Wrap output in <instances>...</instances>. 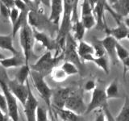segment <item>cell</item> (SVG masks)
Returning <instances> with one entry per match:
<instances>
[{"mask_svg":"<svg viewBox=\"0 0 129 121\" xmlns=\"http://www.w3.org/2000/svg\"><path fill=\"white\" fill-rule=\"evenodd\" d=\"M117 23L116 27L113 28H106L105 32H107V35H109L112 36L113 38H115L117 41H120V40H124L127 38L128 35L129 29L125 25L123 21L122 20V18H116L115 19Z\"/></svg>","mask_w":129,"mask_h":121,"instance_id":"8fae6325","label":"cell"},{"mask_svg":"<svg viewBox=\"0 0 129 121\" xmlns=\"http://www.w3.org/2000/svg\"><path fill=\"white\" fill-rule=\"evenodd\" d=\"M98 41L102 44V46L105 49L107 55L110 57V60L112 62V63L114 65H116L118 63V59H117L116 56V44L119 41L113 38L112 36L107 35L102 40H99Z\"/></svg>","mask_w":129,"mask_h":121,"instance_id":"7c38bea8","label":"cell"},{"mask_svg":"<svg viewBox=\"0 0 129 121\" xmlns=\"http://www.w3.org/2000/svg\"><path fill=\"white\" fill-rule=\"evenodd\" d=\"M94 121H106V116H105L104 111L103 109L98 110V112L96 113Z\"/></svg>","mask_w":129,"mask_h":121,"instance_id":"ab89813d","label":"cell"},{"mask_svg":"<svg viewBox=\"0 0 129 121\" xmlns=\"http://www.w3.org/2000/svg\"><path fill=\"white\" fill-rule=\"evenodd\" d=\"M23 65H25V59L23 52H19L18 54H15L11 57H5L0 60V66L4 69L21 67Z\"/></svg>","mask_w":129,"mask_h":121,"instance_id":"e0dca14e","label":"cell"},{"mask_svg":"<svg viewBox=\"0 0 129 121\" xmlns=\"http://www.w3.org/2000/svg\"><path fill=\"white\" fill-rule=\"evenodd\" d=\"M97 87L94 80H89L84 85V90L86 91H93Z\"/></svg>","mask_w":129,"mask_h":121,"instance_id":"74e56055","label":"cell"},{"mask_svg":"<svg viewBox=\"0 0 129 121\" xmlns=\"http://www.w3.org/2000/svg\"><path fill=\"white\" fill-rule=\"evenodd\" d=\"M94 47V57H102V56H107V53L106 52H105V49L103 48V47L102 46V44H101L99 41H97V43L93 45Z\"/></svg>","mask_w":129,"mask_h":121,"instance_id":"d6a6232c","label":"cell"},{"mask_svg":"<svg viewBox=\"0 0 129 121\" xmlns=\"http://www.w3.org/2000/svg\"><path fill=\"white\" fill-rule=\"evenodd\" d=\"M93 14V7L90 1L85 0L82 3V11H81V17L82 16L90 15Z\"/></svg>","mask_w":129,"mask_h":121,"instance_id":"1f68e13d","label":"cell"},{"mask_svg":"<svg viewBox=\"0 0 129 121\" xmlns=\"http://www.w3.org/2000/svg\"><path fill=\"white\" fill-rule=\"evenodd\" d=\"M71 92V90L69 87H58L52 90L51 97L52 108H64L66 100L70 95Z\"/></svg>","mask_w":129,"mask_h":121,"instance_id":"30bf717a","label":"cell"},{"mask_svg":"<svg viewBox=\"0 0 129 121\" xmlns=\"http://www.w3.org/2000/svg\"><path fill=\"white\" fill-rule=\"evenodd\" d=\"M7 77L8 76L5 71V69L1 66L0 67V87L2 88L3 95L7 100L8 117L12 121H19V109L17 103L18 100L12 95V93L10 91L7 86L5 80Z\"/></svg>","mask_w":129,"mask_h":121,"instance_id":"7a4b0ae2","label":"cell"},{"mask_svg":"<svg viewBox=\"0 0 129 121\" xmlns=\"http://www.w3.org/2000/svg\"><path fill=\"white\" fill-rule=\"evenodd\" d=\"M78 43L74 39L71 33H69L66 38V44H64V62H70L79 68L82 66L80 57L78 56V51H77Z\"/></svg>","mask_w":129,"mask_h":121,"instance_id":"5b68a950","label":"cell"},{"mask_svg":"<svg viewBox=\"0 0 129 121\" xmlns=\"http://www.w3.org/2000/svg\"><path fill=\"white\" fill-rule=\"evenodd\" d=\"M108 106V100L107 99L105 90L102 88L96 87L92 92L90 102L86 106V111L85 114H89L95 110L103 109Z\"/></svg>","mask_w":129,"mask_h":121,"instance_id":"8992f818","label":"cell"},{"mask_svg":"<svg viewBox=\"0 0 129 121\" xmlns=\"http://www.w3.org/2000/svg\"><path fill=\"white\" fill-rule=\"evenodd\" d=\"M8 115L4 114V113L0 110V121H8Z\"/></svg>","mask_w":129,"mask_h":121,"instance_id":"7bdbcfd3","label":"cell"},{"mask_svg":"<svg viewBox=\"0 0 129 121\" xmlns=\"http://www.w3.org/2000/svg\"><path fill=\"white\" fill-rule=\"evenodd\" d=\"M104 90H105V94H106L107 100L120 98L118 78H115L113 80Z\"/></svg>","mask_w":129,"mask_h":121,"instance_id":"7402d4cb","label":"cell"},{"mask_svg":"<svg viewBox=\"0 0 129 121\" xmlns=\"http://www.w3.org/2000/svg\"><path fill=\"white\" fill-rule=\"evenodd\" d=\"M64 59V54L61 56H53L52 52L47 51L36 60V62L30 66L31 70L38 72L44 78L48 74H51L52 71L57 66L60 60Z\"/></svg>","mask_w":129,"mask_h":121,"instance_id":"6da1fadb","label":"cell"},{"mask_svg":"<svg viewBox=\"0 0 129 121\" xmlns=\"http://www.w3.org/2000/svg\"><path fill=\"white\" fill-rule=\"evenodd\" d=\"M116 56L118 60H120L121 62L124 60L129 56V51L125 48L119 42L116 44Z\"/></svg>","mask_w":129,"mask_h":121,"instance_id":"f1b7e54d","label":"cell"},{"mask_svg":"<svg viewBox=\"0 0 129 121\" xmlns=\"http://www.w3.org/2000/svg\"><path fill=\"white\" fill-rule=\"evenodd\" d=\"M4 58H5V56H4L3 53H1V52H0V60H3V59H4Z\"/></svg>","mask_w":129,"mask_h":121,"instance_id":"f6af8a7d","label":"cell"},{"mask_svg":"<svg viewBox=\"0 0 129 121\" xmlns=\"http://www.w3.org/2000/svg\"><path fill=\"white\" fill-rule=\"evenodd\" d=\"M77 51H78V56L80 57V60L82 62L88 56H94V47H93V45H91V44L84 41V40H81V41L78 43Z\"/></svg>","mask_w":129,"mask_h":121,"instance_id":"ac0fdd59","label":"cell"},{"mask_svg":"<svg viewBox=\"0 0 129 121\" xmlns=\"http://www.w3.org/2000/svg\"><path fill=\"white\" fill-rule=\"evenodd\" d=\"M19 32V43L23 50L24 59H25V65L29 66L30 56L35 41L33 37L32 27L27 23V25L23 27Z\"/></svg>","mask_w":129,"mask_h":121,"instance_id":"277c9868","label":"cell"},{"mask_svg":"<svg viewBox=\"0 0 129 121\" xmlns=\"http://www.w3.org/2000/svg\"><path fill=\"white\" fill-rule=\"evenodd\" d=\"M123 63V76L125 78V76H126L127 73L129 72V56L127 58H126L122 62Z\"/></svg>","mask_w":129,"mask_h":121,"instance_id":"60d3db41","label":"cell"},{"mask_svg":"<svg viewBox=\"0 0 129 121\" xmlns=\"http://www.w3.org/2000/svg\"><path fill=\"white\" fill-rule=\"evenodd\" d=\"M13 37L12 35H6V36H2L0 35V48L4 50L10 51L13 55L18 54L19 51H17L16 48H15L13 45Z\"/></svg>","mask_w":129,"mask_h":121,"instance_id":"44dd1931","label":"cell"},{"mask_svg":"<svg viewBox=\"0 0 129 121\" xmlns=\"http://www.w3.org/2000/svg\"><path fill=\"white\" fill-rule=\"evenodd\" d=\"M60 68L64 71V73L66 74L67 77L77 74L79 72L78 68L74 64H73L70 62H64V63L61 65V66Z\"/></svg>","mask_w":129,"mask_h":121,"instance_id":"83f0119b","label":"cell"},{"mask_svg":"<svg viewBox=\"0 0 129 121\" xmlns=\"http://www.w3.org/2000/svg\"><path fill=\"white\" fill-rule=\"evenodd\" d=\"M51 12L48 17V21L59 28L60 19L63 14V1L62 0H52L50 3Z\"/></svg>","mask_w":129,"mask_h":121,"instance_id":"4fadbf2b","label":"cell"},{"mask_svg":"<svg viewBox=\"0 0 129 121\" xmlns=\"http://www.w3.org/2000/svg\"><path fill=\"white\" fill-rule=\"evenodd\" d=\"M30 72H31L30 66L23 65V66L19 67L18 71L16 72L14 79L16 81V82H18L19 84L25 85L26 82L29 79L28 77L30 76Z\"/></svg>","mask_w":129,"mask_h":121,"instance_id":"603a6c76","label":"cell"},{"mask_svg":"<svg viewBox=\"0 0 129 121\" xmlns=\"http://www.w3.org/2000/svg\"><path fill=\"white\" fill-rule=\"evenodd\" d=\"M51 75H52V79H53L55 82H63V81L66 80L67 78L66 74H64V71L60 67H56L54 70L52 71Z\"/></svg>","mask_w":129,"mask_h":121,"instance_id":"f546056e","label":"cell"},{"mask_svg":"<svg viewBox=\"0 0 129 121\" xmlns=\"http://www.w3.org/2000/svg\"><path fill=\"white\" fill-rule=\"evenodd\" d=\"M33 31V37L36 41H37L44 47L46 48L47 51H52L56 47V40H52L49 36H48L45 32H41L40 30L32 28Z\"/></svg>","mask_w":129,"mask_h":121,"instance_id":"9a60e30c","label":"cell"},{"mask_svg":"<svg viewBox=\"0 0 129 121\" xmlns=\"http://www.w3.org/2000/svg\"><path fill=\"white\" fill-rule=\"evenodd\" d=\"M30 76L36 90H37L38 94L41 97V99L44 101L47 107L49 108L50 112H52L51 97H52V90L48 86L45 80H44V77L39 74L38 72L31 70Z\"/></svg>","mask_w":129,"mask_h":121,"instance_id":"3957f363","label":"cell"},{"mask_svg":"<svg viewBox=\"0 0 129 121\" xmlns=\"http://www.w3.org/2000/svg\"><path fill=\"white\" fill-rule=\"evenodd\" d=\"M0 110H1L4 114H7V100L5 96L3 94L0 92Z\"/></svg>","mask_w":129,"mask_h":121,"instance_id":"d590c367","label":"cell"},{"mask_svg":"<svg viewBox=\"0 0 129 121\" xmlns=\"http://www.w3.org/2000/svg\"><path fill=\"white\" fill-rule=\"evenodd\" d=\"M103 111H104V114H105V116H106V121H115V117L112 115L111 112L110 111V109H109V107H104L103 109Z\"/></svg>","mask_w":129,"mask_h":121,"instance_id":"f35d334b","label":"cell"},{"mask_svg":"<svg viewBox=\"0 0 129 121\" xmlns=\"http://www.w3.org/2000/svg\"><path fill=\"white\" fill-rule=\"evenodd\" d=\"M5 82L8 89L12 93V95L15 97L16 99L19 101L23 106H24L28 95L27 86L26 85L19 84L15 79H10L8 77L6 78Z\"/></svg>","mask_w":129,"mask_h":121,"instance_id":"9c48e42d","label":"cell"},{"mask_svg":"<svg viewBox=\"0 0 129 121\" xmlns=\"http://www.w3.org/2000/svg\"><path fill=\"white\" fill-rule=\"evenodd\" d=\"M71 30L73 31V35H72L73 37H74V39L77 42H79L81 40H82L85 32H86V29L83 27L82 23H81L80 19L72 24Z\"/></svg>","mask_w":129,"mask_h":121,"instance_id":"d4e9b609","label":"cell"},{"mask_svg":"<svg viewBox=\"0 0 129 121\" xmlns=\"http://www.w3.org/2000/svg\"><path fill=\"white\" fill-rule=\"evenodd\" d=\"M29 11H30V9L25 10L23 11H20V14H19V16L17 19V21L15 23V24L12 25L11 35H12V37L13 38L15 37L17 32H19V30L21 29L23 27H24L28 23H27V15H28Z\"/></svg>","mask_w":129,"mask_h":121,"instance_id":"ffe728a7","label":"cell"},{"mask_svg":"<svg viewBox=\"0 0 129 121\" xmlns=\"http://www.w3.org/2000/svg\"><path fill=\"white\" fill-rule=\"evenodd\" d=\"M115 121H129V97L126 96L124 103L121 107L119 114L115 117Z\"/></svg>","mask_w":129,"mask_h":121,"instance_id":"484cf974","label":"cell"},{"mask_svg":"<svg viewBox=\"0 0 129 121\" xmlns=\"http://www.w3.org/2000/svg\"><path fill=\"white\" fill-rule=\"evenodd\" d=\"M80 21L82 23L86 30H90L93 27H96V20L93 14L90 15L82 16L80 19Z\"/></svg>","mask_w":129,"mask_h":121,"instance_id":"4316f807","label":"cell"},{"mask_svg":"<svg viewBox=\"0 0 129 121\" xmlns=\"http://www.w3.org/2000/svg\"><path fill=\"white\" fill-rule=\"evenodd\" d=\"M107 1H96L95 5L93 8V15L96 20V27L98 29H106L104 13L106 10Z\"/></svg>","mask_w":129,"mask_h":121,"instance_id":"5bb4252c","label":"cell"},{"mask_svg":"<svg viewBox=\"0 0 129 121\" xmlns=\"http://www.w3.org/2000/svg\"><path fill=\"white\" fill-rule=\"evenodd\" d=\"M15 7L17 8L19 11H23L25 10L29 9V7L27 5L25 1H22V0H15Z\"/></svg>","mask_w":129,"mask_h":121,"instance_id":"8d00e7d4","label":"cell"},{"mask_svg":"<svg viewBox=\"0 0 129 121\" xmlns=\"http://www.w3.org/2000/svg\"><path fill=\"white\" fill-rule=\"evenodd\" d=\"M36 121H48V111L44 107L38 106L36 112Z\"/></svg>","mask_w":129,"mask_h":121,"instance_id":"4dcf8cb0","label":"cell"},{"mask_svg":"<svg viewBox=\"0 0 129 121\" xmlns=\"http://www.w3.org/2000/svg\"><path fill=\"white\" fill-rule=\"evenodd\" d=\"M123 23L125 25L127 26V27L129 29V17H127V18H125L124 20H123Z\"/></svg>","mask_w":129,"mask_h":121,"instance_id":"ee69618b","label":"cell"},{"mask_svg":"<svg viewBox=\"0 0 129 121\" xmlns=\"http://www.w3.org/2000/svg\"><path fill=\"white\" fill-rule=\"evenodd\" d=\"M26 86H27L28 95L26 103L23 106V111L27 121H36V112L39 106V103L30 87L29 79L26 82Z\"/></svg>","mask_w":129,"mask_h":121,"instance_id":"ba28073f","label":"cell"},{"mask_svg":"<svg viewBox=\"0 0 129 121\" xmlns=\"http://www.w3.org/2000/svg\"><path fill=\"white\" fill-rule=\"evenodd\" d=\"M20 11L17 9L16 7L12 8V9L10 11V15H9V20L11 22L12 25L15 24V23L17 21V19L19 16Z\"/></svg>","mask_w":129,"mask_h":121,"instance_id":"836d02e7","label":"cell"},{"mask_svg":"<svg viewBox=\"0 0 129 121\" xmlns=\"http://www.w3.org/2000/svg\"><path fill=\"white\" fill-rule=\"evenodd\" d=\"M90 62L94 63L98 67H99L106 74H109L110 73V68H109V60L107 56H102V57H94L93 56H88L85 58L82 62Z\"/></svg>","mask_w":129,"mask_h":121,"instance_id":"d6986e66","label":"cell"},{"mask_svg":"<svg viewBox=\"0 0 129 121\" xmlns=\"http://www.w3.org/2000/svg\"><path fill=\"white\" fill-rule=\"evenodd\" d=\"M10 11L11 10L8 9V8L2 3V1H0V15H1L3 19L9 20Z\"/></svg>","mask_w":129,"mask_h":121,"instance_id":"e575fe53","label":"cell"},{"mask_svg":"<svg viewBox=\"0 0 129 121\" xmlns=\"http://www.w3.org/2000/svg\"><path fill=\"white\" fill-rule=\"evenodd\" d=\"M48 121H55V120H54V119H51V120H48Z\"/></svg>","mask_w":129,"mask_h":121,"instance_id":"7dc6e473","label":"cell"},{"mask_svg":"<svg viewBox=\"0 0 129 121\" xmlns=\"http://www.w3.org/2000/svg\"><path fill=\"white\" fill-rule=\"evenodd\" d=\"M108 6L119 17H126L129 15V0L107 1Z\"/></svg>","mask_w":129,"mask_h":121,"instance_id":"2e32d148","label":"cell"},{"mask_svg":"<svg viewBox=\"0 0 129 121\" xmlns=\"http://www.w3.org/2000/svg\"><path fill=\"white\" fill-rule=\"evenodd\" d=\"M127 39L129 40V32H128V35H127Z\"/></svg>","mask_w":129,"mask_h":121,"instance_id":"bcb514c9","label":"cell"},{"mask_svg":"<svg viewBox=\"0 0 129 121\" xmlns=\"http://www.w3.org/2000/svg\"><path fill=\"white\" fill-rule=\"evenodd\" d=\"M54 112L62 121H78V115L66 108H53Z\"/></svg>","mask_w":129,"mask_h":121,"instance_id":"cb8c5ba5","label":"cell"},{"mask_svg":"<svg viewBox=\"0 0 129 121\" xmlns=\"http://www.w3.org/2000/svg\"><path fill=\"white\" fill-rule=\"evenodd\" d=\"M2 3L5 5L8 9L11 10L12 8L15 7V1L13 0H2Z\"/></svg>","mask_w":129,"mask_h":121,"instance_id":"b9f144b4","label":"cell"},{"mask_svg":"<svg viewBox=\"0 0 129 121\" xmlns=\"http://www.w3.org/2000/svg\"><path fill=\"white\" fill-rule=\"evenodd\" d=\"M64 108L75 113L78 116L86 113V105L84 103L83 96L78 92H71L70 95L67 99Z\"/></svg>","mask_w":129,"mask_h":121,"instance_id":"52a82bcc","label":"cell"}]
</instances>
